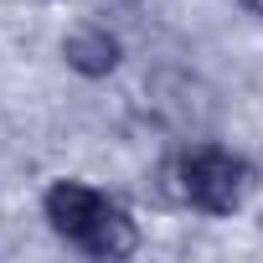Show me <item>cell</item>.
<instances>
[{
  "instance_id": "6da1fadb",
  "label": "cell",
  "mask_w": 263,
  "mask_h": 263,
  "mask_svg": "<svg viewBox=\"0 0 263 263\" xmlns=\"http://www.w3.org/2000/svg\"><path fill=\"white\" fill-rule=\"evenodd\" d=\"M176 176H181V196H186L191 206L212 212V217L237 212L242 196H248V181H253V171H248L232 150H217V145H201V150L181 155Z\"/></svg>"
},
{
  "instance_id": "7a4b0ae2",
  "label": "cell",
  "mask_w": 263,
  "mask_h": 263,
  "mask_svg": "<svg viewBox=\"0 0 263 263\" xmlns=\"http://www.w3.org/2000/svg\"><path fill=\"white\" fill-rule=\"evenodd\" d=\"M42 206H47V222H52L62 237H72V242H78V237L98 222V212L108 206V196H98V191H93V186H83V181H57V186L47 191V201H42Z\"/></svg>"
},
{
  "instance_id": "3957f363",
  "label": "cell",
  "mask_w": 263,
  "mask_h": 263,
  "mask_svg": "<svg viewBox=\"0 0 263 263\" xmlns=\"http://www.w3.org/2000/svg\"><path fill=\"white\" fill-rule=\"evenodd\" d=\"M62 57H67V67L83 72V78H108L124 52H119V36H108L103 26H78V31L62 42Z\"/></svg>"
},
{
  "instance_id": "277c9868",
  "label": "cell",
  "mask_w": 263,
  "mask_h": 263,
  "mask_svg": "<svg viewBox=\"0 0 263 263\" xmlns=\"http://www.w3.org/2000/svg\"><path fill=\"white\" fill-rule=\"evenodd\" d=\"M78 248L93 253V258H129V253L140 248V227H135V217H129L124 206L108 201V206L98 212V222L78 237Z\"/></svg>"
},
{
  "instance_id": "5b68a950",
  "label": "cell",
  "mask_w": 263,
  "mask_h": 263,
  "mask_svg": "<svg viewBox=\"0 0 263 263\" xmlns=\"http://www.w3.org/2000/svg\"><path fill=\"white\" fill-rule=\"evenodd\" d=\"M242 6H248V11H253V16H263V0H242Z\"/></svg>"
}]
</instances>
